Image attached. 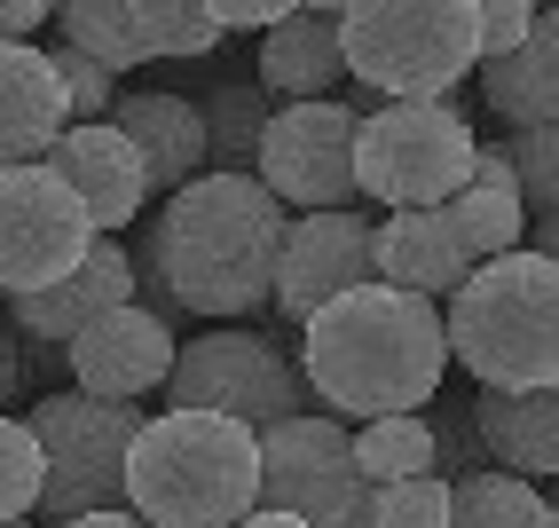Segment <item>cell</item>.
<instances>
[{
  "label": "cell",
  "mask_w": 559,
  "mask_h": 528,
  "mask_svg": "<svg viewBox=\"0 0 559 528\" xmlns=\"http://www.w3.org/2000/svg\"><path fill=\"white\" fill-rule=\"evenodd\" d=\"M110 127H127V134H134L142 166H151L158 206L213 174V127H205V103H198V95H174V87H127V103L110 110Z\"/></svg>",
  "instance_id": "15"
},
{
  "label": "cell",
  "mask_w": 559,
  "mask_h": 528,
  "mask_svg": "<svg viewBox=\"0 0 559 528\" xmlns=\"http://www.w3.org/2000/svg\"><path fill=\"white\" fill-rule=\"evenodd\" d=\"M40 24H48L40 0H9V9H0V32H9V48H32V40H40Z\"/></svg>",
  "instance_id": "33"
},
{
  "label": "cell",
  "mask_w": 559,
  "mask_h": 528,
  "mask_svg": "<svg viewBox=\"0 0 559 528\" xmlns=\"http://www.w3.org/2000/svg\"><path fill=\"white\" fill-rule=\"evenodd\" d=\"M450 513H457V489L441 481V473H426V481H394V489H379L370 528H450Z\"/></svg>",
  "instance_id": "29"
},
{
  "label": "cell",
  "mask_w": 559,
  "mask_h": 528,
  "mask_svg": "<svg viewBox=\"0 0 559 528\" xmlns=\"http://www.w3.org/2000/svg\"><path fill=\"white\" fill-rule=\"evenodd\" d=\"M260 434L213 410H166L134 449L127 513L151 528H245L260 513Z\"/></svg>",
  "instance_id": "3"
},
{
  "label": "cell",
  "mask_w": 559,
  "mask_h": 528,
  "mask_svg": "<svg viewBox=\"0 0 559 528\" xmlns=\"http://www.w3.org/2000/svg\"><path fill=\"white\" fill-rule=\"evenodd\" d=\"M512 174H520V190H528V213H559V127L544 134H512Z\"/></svg>",
  "instance_id": "31"
},
{
  "label": "cell",
  "mask_w": 559,
  "mask_h": 528,
  "mask_svg": "<svg viewBox=\"0 0 559 528\" xmlns=\"http://www.w3.org/2000/svg\"><path fill=\"white\" fill-rule=\"evenodd\" d=\"M80 528H151L142 513H95V520H80Z\"/></svg>",
  "instance_id": "37"
},
{
  "label": "cell",
  "mask_w": 559,
  "mask_h": 528,
  "mask_svg": "<svg viewBox=\"0 0 559 528\" xmlns=\"http://www.w3.org/2000/svg\"><path fill=\"white\" fill-rule=\"evenodd\" d=\"M245 528H308V520H300V513H269V505H260V513H252Z\"/></svg>",
  "instance_id": "36"
},
{
  "label": "cell",
  "mask_w": 559,
  "mask_h": 528,
  "mask_svg": "<svg viewBox=\"0 0 559 528\" xmlns=\"http://www.w3.org/2000/svg\"><path fill=\"white\" fill-rule=\"evenodd\" d=\"M480 95H489V110H497L504 127H520V134L559 127V32L544 24L520 56L480 63Z\"/></svg>",
  "instance_id": "22"
},
{
  "label": "cell",
  "mask_w": 559,
  "mask_h": 528,
  "mask_svg": "<svg viewBox=\"0 0 559 528\" xmlns=\"http://www.w3.org/2000/svg\"><path fill=\"white\" fill-rule=\"evenodd\" d=\"M71 127H80V103H71L56 56L48 48H0V159L48 166Z\"/></svg>",
  "instance_id": "16"
},
{
  "label": "cell",
  "mask_w": 559,
  "mask_h": 528,
  "mask_svg": "<svg viewBox=\"0 0 559 528\" xmlns=\"http://www.w3.org/2000/svg\"><path fill=\"white\" fill-rule=\"evenodd\" d=\"M40 505H48V442L32 434V419L16 410V419L0 426V513L32 520Z\"/></svg>",
  "instance_id": "26"
},
{
  "label": "cell",
  "mask_w": 559,
  "mask_h": 528,
  "mask_svg": "<svg viewBox=\"0 0 559 528\" xmlns=\"http://www.w3.org/2000/svg\"><path fill=\"white\" fill-rule=\"evenodd\" d=\"M174 363H181V339H174L166 316L142 308V300L119 308V316H103L80 348L63 355L71 387L95 395V402H142V395H158V387H174Z\"/></svg>",
  "instance_id": "14"
},
{
  "label": "cell",
  "mask_w": 559,
  "mask_h": 528,
  "mask_svg": "<svg viewBox=\"0 0 559 528\" xmlns=\"http://www.w3.org/2000/svg\"><path fill=\"white\" fill-rule=\"evenodd\" d=\"M48 166L87 198V213H95L103 237H119L127 221H142V206L158 198V190H151V166H142V150H134V134L110 127V119H103V127H71V134L56 142Z\"/></svg>",
  "instance_id": "17"
},
{
  "label": "cell",
  "mask_w": 559,
  "mask_h": 528,
  "mask_svg": "<svg viewBox=\"0 0 559 528\" xmlns=\"http://www.w3.org/2000/svg\"><path fill=\"white\" fill-rule=\"evenodd\" d=\"M426 426H433V473L441 481H473V473H489V434H480V410L465 395H441L426 410Z\"/></svg>",
  "instance_id": "28"
},
{
  "label": "cell",
  "mask_w": 559,
  "mask_h": 528,
  "mask_svg": "<svg viewBox=\"0 0 559 528\" xmlns=\"http://www.w3.org/2000/svg\"><path fill=\"white\" fill-rule=\"evenodd\" d=\"M24 419L48 442V505H40L48 528H80L95 513H127L134 449L151 434V410L142 402H95L80 387H48Z\"/></svg>",
  "instance_id": "6"
},
{
  "label": "cell",
  "mask_w": 559,
  "mask_h": 528,
  "mask_svg": "<svg viewBox=\"0 0 559 528\" xmlns=\"http://www.w3.org/2000/svg\"><path fill=\"white\" fill-rule=\"evenodd\" d=\"M450 528H559V513H551V489H536V481H520V473H473V481H457V513H450Z\"/></svg>",
  "instance_id": "24"
},
{
  "label": "cell",
  "mask_w": 559,
  "mask_h": 528,
  "mask_svg": "<svg viewBox=\"0 0 559 528\" xmlns=\"http://www.w3.org/2000/svg\"><path fill=\"white\" fill-rule=\"evenodd\" d=\"M284 245H292V206L269 181L260 174H205L151 213L134 260L190 316H252V308H276Z\"/></svg>",
  "instance_id": "1"
},
{
  "label": "cell",
  "mask_w": 559,
  "mask_h": 528,
  "mask_svg": "<svg viewBox=\"0 0 559 528\" xmlns=\"http://www.w3.org/2000/svg\"><path fill=\"white\" fill-rule=\"evenodd\" d=\"M205 127H213V174H260V150H269L276 127V95L260 80H213L205 95Z\"/></svg>",
  "instance_id": "23"
},
{
  "label": "cell",
  "mask_w": 559,
  "mask_h": 528,
  "mask_svg": "<svg viewBox=\"0 0 559 528\" xmlns=\"http://www.w3.org/2000/svg\"><path fill=\"white\" fill-rule=\"evenodd\" d=\"M473 245L457 237V221L450 206H433V213H386L379 221V284L394 292H418L433 300V308H450V300L473 284Z\"/></svg>",
  "instance_id": "19"
},
{
  "label": "cell",
  "mask_w": 559,
  "mask_h": 528,
  "mask_svg": "<svg viewBox=\"0 0 559 528\" xmlns=\"http://www.w3.org/2000/svg\"><path fill=\"white\" fill-rule=\"evenodd\" d=\"M450 348L480 395L559 387V260L528 245L473 269V284L450 300Z\"/></svg>",
  "instance_id": "4"
},
{
  "label": "cell",
  "mask_w": 559,
  "mask_h": 528,
  "mask_svg": "<svg viewBox=\"0 0 559 528\" xmlns=\"http://www.w3.org/2000/svg\"><path fill=\"white\" fill-rule=\"evenodd\" d=\"M308 371L284 355L276 331H198L181 339L174 363V410H213V419H237L252 434H276L292 419H308Z\"/></svg>",
  "instance_id": "8"
},
{
  "label": "cell",
  "mask_w": 559,
  "mask_h": 528,
  "mask_svg": "<svg viewBox=\"0 0 559 528\" xmlns=\"http://www.w3.org/2000/svg\"><path fill=\"white\" fill-rule=\"evenodd\" d=\"M260 87L276 103H340L347 71V9H292L269 40H260Z\"/></svg>",
  "instance_id": "18"
},
{
  "label": "cell",
  "mask_w": 559,
  "mask_h": 528,
  "mask_svg": "<svg viewBox=\"0 0 559 528\" xmlns=\"http://www.w3.org/2000/svg\"><path fill=\"white\" fill-rule=\"evenodd\" d=\"M480 434H489V466L520 481H559V387L536 395H473Z\"/></svg>",
  "instance_id": "21"
},
{
  "label": "cell",
  "mask_w": 559,
  "mask_h": 528,
  "mask_svg": "<svg viewBox=\"0 0 559 528\" xmlns=\"http://www.w3.org/2000/svg\"><path fill=\"white\" fill-rule=\"evenodd\" d=\"M450 221H457V237L473 245L480 269L528 253L520 245L528 237V190H520V174H512V142H480V174H473V190L450 206Z\"/></svg>",
  "instance_id": "20"
},
{
  "label": "cell",
  "mask_w": 559,
  "mask_h": 528,
  "mask_svg": "<svg viewBox=\"0 0 559 528\" xmlns=\"http://www.w3.org/2000/svg\"><path fill=\"white\" fill-rule=\"evenodd\" d=\"M536 32H544V9H528V0H489V9H480V63L520 56Z\"/></svg>",
  "instance_id": "32"
},
{
  "label": "cell",
  "mask_w": 559,
  "mask_h": 528,
  "mask_svg": "<svg viewBox=\"0 0 559 528\" xmlns=\"http://www.w3.org/2000/svg\"><path fill=\"white\" fill-rule=\"evenodd\" d=\"M0 371H9V402H24V331H9V363Z\"/></svg>",
  "instance_id": "34"
},
{
  "label": "cell",
  "mask_w": 559,
  "mask_h": 528,
  "mask_svg": "<svg viewBox=\"0 0 559 528\" xmlns=\"http://www.w3.org/2000/svg\"><path fill=\"white\" fill-rule=\"evenodd\" d=\"M134 40H142V63H181V56H213L229 40L221 9H134Z\"/></svg>",
  "instance_id": "27"
},
{
  "label": "cell",
  "mask_w": 559,
  "mask_h": 528,
  "mask_svg": "<svg viewBox=\"0 0 559 528\" xmlns=\"http://www.w3.org/2000/svg\"><path fill=\"white\" fill-rule=\"evenodd\" d=\"M544 24H551V32H559V9H544Z\"/></svg>",
  "instance_id": "38"
},
{
  "label": "cell",
  "mask_w": 559,
  "mask_h": 528,
  "mask_svg": "<svg viewBox=\"0 0 559 528\" xmlns=\"http://www.w3.org/2000/svg\"><path fill=\"white\" fill-rule=\"evenodd\" d=\"M48 56H56V71H63L71 103H80V127H103L110 110L127 103V95H119V71H110V63H95L87 48H71V40H48Z\"/></svg>",
  "instance_id": "30"
},
{
  "label": "cell",
  "mask_w": 559,
  "mask_h": 528,
  "mask_svg": "<svg viewBox=\"0 0 559 528\" xmlns=\"http://www.w3.org/2000/svg\"><path fill=\"white\" fill-rule=\"evenodd\" d=\"M9 528H32V520H9Z\"/></svg>",
  "instance_id": "40"
},
{
  "label": "cell",
  "mask_w": 559,
  "mask_h": 528,
  "mask_svg": "<svg viewBox=\"0 0 559 528\" xmlns=\"http://www.w3.org/2000/svg\"><path fill=\"white\" fill-rule=\"evenodd\" d=\"M551 513H559V481H551Z\"/></svg>",
  "instance_id": "39"
},
{
  "label": "cell",
  "mask_w": 559,
  "mask_h": 528,
  "mask_svg": "<svg viewBox=\"0 0 559 528\" xmlns=\"http://www.w3.org/2000/svg\"><path fill=\"white\" fill-rule=\"evenodd\" d=\"M260 181L300 213H347L362 198V110L355 103H284L269 150H260Z\"/></svg>",
  "instance_id": "11"
},
{
  "label": "cell",
  "mask_w": 559,
  "mask_h": 528,
  "mask_svg": "<svg viewBox=\"0 0 559 528\" xmlns=\"http://www.w3.org/2000/svg\"><path fill=\"white\" fill-rule=\"evenodd\" d=\"M260 505L269 513H300L308 528H370V505L379 489L355 466V434L331 419V410H308L276 434H260Z\"/></svg>",
  "instance_id": "10"
},
{
  "label": "cell",
  "mask_w": 559,
  "mask_h": 528,
  "mask_svg": "<svg viewBox=\"0 0 559 528\" xmlns=\"http://www.w3.org/2000/svg\"><path fill=\"white\" fill-rule=\"evenodd\" d=\"M95 245H103L95 213L56 166L0 174V284H9V300H40L71 284L95 260Z\"/></svg>",
  "instance_id": "9"
},
{
  "label": "cell",
  "mask_w": 559,
  "mask_h": 528,
  "mask_svg": "<svg viewBox=\"0 0 559 528\" xmlns=\"http://www.w3.org/2000/svg\"><path fill=\"white\" fill-rule=\"evenodd\" d=\"M480 174V134L457 103H379L362 110V198L386 213L457 206Z\"/></svg>",
  "instance_id": "7"
},
{
  "label": "cell",
  "mask_w": 559,
  "mask_h": 528,
  "mask_svg": "<svg viewBox=\"0 0 559 528\" xmlns=\"http://www.w3.org/2000/svg\"><path fill=\"white\" fill-rule=\"evenodd\" d=\"M355 466L370 489H394V481H426L433 473V426H426V410L418 419H370L355 434Z\"/></svg>",
  "instance_id": "25"
},
{
  "label": "cell",
  "mask_w": 559,
  "mask_h": 528,
  "mask_svg": "<svg viewBox=\"0 0 559 528\" xmlns=\"http://www.w3.org/2000/svg\"><path fill=\"white\" fill-rule=\"evenodd\" d=\"M347 71L362 103H450L480 80V9L465 0H379L347 9Z\"/></svg>",
  "instance_id": "5"
},
{
  "label": "cell",
  "mask_w": 559,
  "mask_h": 528,
  "mask_svg": "<svg viewBox=\"0 0 559 528\" xmlns=\"http://www.w3.org/2000/svg\"><path fill=\"white\" fill-rule=\"evenodd\" d=\"M536 253H544V260H559V213H544V221H536Z\"/></svg>",
  "instance_id": "35"
},
{
  "label": "cell",
  "mask_w": 559,
  "mask_h": 528,
  "mask_svg": "<svg viewBox=\"0 0 559 528\" xmlns=\"http://www.w3.org/2000/svg\"><path fill=\"white\" fill-rule=\"evenodd\" d=\"M450 308H433L418 292L362 284L300 331V371L331 419H418L441 402L450 379Z\"/></svg>",
  "instance_id": "2"
},
{
  "label": "cell",
  "mask_w": 559,
  "mask_h": 528,
  "mask_svg": "<svg viewBox=\"0 0 559 528\" xmlns=\"http://www.w3.org/2000/svg\"><path fill=\"white\" fill-rule=\"evenodd\" d=\"M134 300H142V260H134L119 237H103L95 260H87L71 284H56V292H40V300H9V331H24V348H40V363H56V355L80 348L103 316L134 308Z\"/></svg>",
  "instance_id": "13"
},
{
  "label": "cell",
  "mask_w": 559,
  "mask_h": 528,
  "mask_svg": "<svg viewBox=\"0 0 559 528\" xmlns=\"http://www.w3.org/2000/svg\"><path fill=\"white\" fill-rule=\"evenodd\" d=\"M362 284H379V221L362 206L347 213H300L284 245V284H276V316L292 331H308L331 300H347Z\"/></svg>",
  "instance_id": "12"
}]
</instances>
